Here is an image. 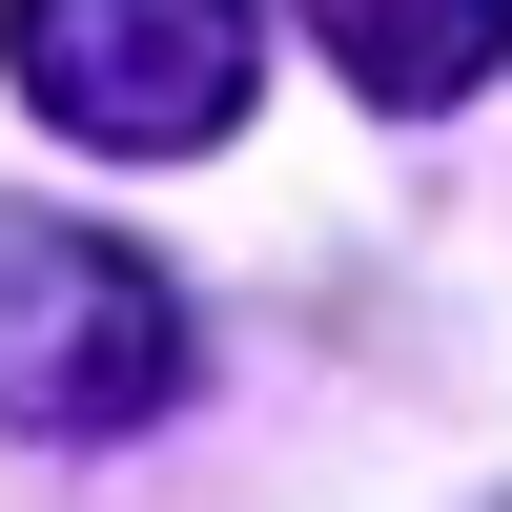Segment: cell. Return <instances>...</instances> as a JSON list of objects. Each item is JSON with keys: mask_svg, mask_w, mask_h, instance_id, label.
Listing matches in <instances>:
<instances>
[{"mask_svg": "<svg viewBox=\"0 0 512 512\" xmlns=\"http://www.w3.org/2000/svg\"><path fill=\"white\" fill-rule=\"evenodd\" d=\"M185 390V308H164L144 246L62 226V205H0V431L41 451H103Z\"/></svg>", "mask_w": 512, "mask_h": 512, "instance_id": "obj_1", "label": "cell"}, {"mask_svg": "<svg viewBox=\"0 0 512 512\" xmlns=\"http://www.w3.org/2000/svg\"><path fill=\"white\" fill-rule=\"evenodd\" d=\"M246 0H0V82L103 164H185L246 123Z\"/></svg>", "mask_w": 512, "mask_h": 512, "instance_id": "obj_2", "label": "cell"}, {"mask_svg": "<svg viewBox=\"0 0 512 512\" xmlns=\"http://www.w3.org/2000/svg\"><path fill=\"white\" fill-rule=\"evenodd\" d=\"M308 41L349 62V103L431 123V103H472V82L512 62V0H308Z\"/></svg>", "mask_w": 512, "mask_h": 512, "instance_id": "obj_3", "label": "cell"}]
</instances>
